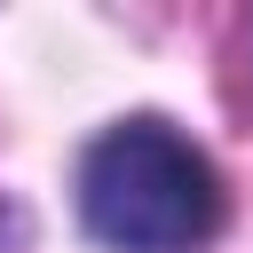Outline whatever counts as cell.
Returning <instances> with one entry per match:
<instances>
[{
    "label": "cell",
    "instance_id": "cell-1",
    "mask_svg": "<svg viewBox=\"0 0 253 253\" xmlns=\"http://www.w3.org/2000/svg\"><path fill=\"white\" fill-rule=\"evenodd\" d=\"M79 221L111 253H198L221 237L229 198L190 134L166 119H119L79 158Z\"/></svg>",
    "mask_w": 253,
    "mask_h": 253
}]
</instances>
